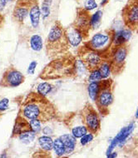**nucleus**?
Listing matches in <instances>:
<instances>
[{
  "mask_svg": "<svg viewBox=\"0 0 138 158\" xmlns=\"http://www.w3.org/2000/svg\"><path fill=\"white\" fill-rule=\"evenodd\" d=\"M40 8L38 5V2L37 0H34L33 5L30 8L29 11V18L31 21V24L33 27L37 28L39 25V20H40Z\"/></svg>",
  "mask_w": 138,
  "mask_h": 158,
  "instance_id": "nucleus-16",
  "label": "nucleus"
},
{
  "mask_svg": "<svg viewBox=\"0 0 138 158\" xmlns=\"http://www.w3.org/2000/svg\"><path fill=\"white\" fill-rule=\"evenodd\" d=\"M91 74H90L89 77H88V81L90 82H99L101 81L102 77L101 76V73L100 72L98 69H96V70H93V71L90 72Z\"/></svg>",
  "mask_w": 138,
  "mask_h": 158,
  "instance_id": "nucleus-29",
  "label": "nucleus"
},
{
  "mask_svg": "<svg viewBox=\"0 0 138 158\" xmlns=\"http://www.w3.org/2000/svg\"><path fill=\"white\" fill-rule=\"evenodd\" d=\"M136 118H138V109H137V111H136Z\"/></svg>",
  "mask_w": 138,
  "mask_h": 158,
  "instance_id": "nucleus-37",
  "label": "nucleus"
},
{
  "mask_svg": "<svg viewBox=\"0 0 138 158\" xmlns=\"http://www.w3.org/2000/svg\"><path fill=\"white\" fill-rule=\"evenodd\" d=\"M52 3V0H44L42 4V14L44 19H46L47 17L50 14V5Z\"/></svg>",
  "mask_w": 138,
  "mask_h": 158,
  "instance_id": "nucleus-28",
  "label": "nucleus"
},
{
  "mask_svg": "<svg viewBox=\"0 0 138 158\" xmlns=\"http://www.w3.org/2000/svg\"><path fill=\"white\" fill-rule=\"evenodd\" d=\"M97 7H98V4L95 0H86L84 3V8H86L88 11L94 9Z\"/></svg>",
  "mask_w": 138,
  "mask_h": 158,
  "instance_id": "nucleus-32",
  "label": "nucleus"
},
{
  "mask_svg": "<svg viewBox=\"0 0 138 158\" xmlns=\"http://www.w3.org/2000/svg\"><path fill=\"white\" fill-rule=\"evenodd\" d=\"M134 123H131L130 125L127 127H124L122 129V131H120L119 133L116 135V136L113 139V141L111 142V145H110V147H109L108 150H107V156L110 155L113 150V148L116 147V145L119 144V145H122V143L124 142L125 140L127 139V136L130 135V133L132 131L133 128H134Z\"/></svg>",
  "mask_w": 138,
  "mask_h": 158,
  "instance_id": "nucleus-13",
  "label": "nucleus"
},
{
  "mask_svg": "<svg viewBox=\"0 0 138 158\" xmlns=\"http://www.w3.org/2000/svg\"><path fill=\"white\" fill-rule=\"evenodd\" d=\"M53 150L57 156H62L66 154L65 147L60 137H57L53 141Z\"/></svg>",
  "mask_w": 138,
  "mask_h": 158,
  "instance_id": "nucleus-22",
  "label": "nucleus"
},
{
  "mask_svg": "<svg viewBox=\"0 0 138 158\" xmlns=\"http://www.w3.org/2000/svg\"><path fill=\"white\" fill-rule=\"evenodd\" d=\"M72 134L75 136L76 138H81L82 136H84L85 134L87 133V128L85 126H77V127H74L71 129Z\"/></svg>",
  "mask_w": 138,
  "mask_h": 158,
  "instance_id": "nucleus-26",
  "label": "nucleus"
},
{
  "mask_svg": "<svg viewBox=\"0 0 138 158\" xmlns=\"http://www.w3.org/2000/svg\"><path fill=\"white\" fill-rule=\"evenodd\" d=\"M88 94H89L90 98L92 99V101L96 100V98L98 97L99 90H100V84L99 82H91L88 86Z\"/></svg>",
  "mask_w": 138,
  "mask_h": 158,
  "instance_id": "nucleus-23",
  "label": "nucleus"
},
{
  "mask_svg": "<svg viewBox=\"0 0 138 158\" xmlns=\"http://www.w3.org/2000/svg\"><path fill=\"white\" fill-rule=\"evenodd\" d=\"M115 33V31L110 29L104 31L103 33H97L90 39V41L85 43L83 45L100 54H106L112 45Z\"/></svg>",
  "mask_w": 138,
  "mask_h": 158,
  "instance_id": "nucleus-4",
  "label": "nucleus"
},
{
  "mask_svg": "<svg viewBox=\"0 0 138 158\" xmlns=\"http://www.w3.org/2000/svg\"><path fill=\"white\" fill-rule=\"evenodd\" d=\"M98 70L100 72L101 76H102V78L108 77L109 75H110V73H111V64H110V62H109L108 59L104 58L103 62L99 66Z\"/></svg>",
  "mask_w": 138,
  "mask_h": 158,
  "instance_id": "nucleus-21",
  "label": "nucleus"
},
{
  "mask_svg": "<svg viewBox=\"0 0 138 158\" xmlns=\"http://www.w3.org/2000/svg\"><path fill=\"white\" fill-rule=\"evenodd\" d=\"M8 98H3L0 101V112H3L8 109Z\"/></svg>",
  "mask_w": 138,
  "mask_h": 158,
  "instance_id": "nucleus-33",
  "label": "nucleus"
},
{
  "mask_svg": "<svg viewBox=\"0 0 138 158\" xmlns=\"http://www.w3.org/2000/svg\"><path fill=\"white\" fill-rule=\"evenodd\" d=\"M77 57L83 63L87 71L89 72L98 69L101 63H102L105 58L104 56L100 54L99 52L87 48L84 45L79 48L77 50Z\"/></svg>",
  "mask_w": 138,
  "mask_h": 158,
  "instance_id": "nucleus-8",
  "label": "nucleus"
},
{
  "mask_svg": "<svg viewBox=\"0 0 138 158\" xmlns=\"http://www.w3.org/2000/svg\"><path fill=\"white\" fill-rule=\"evenodd\" d=\"M111 50L105 58L108 59L111 64V73L113 75H119L125 68L126 59L128 52V46L127 44L119 46H111Z\"/></svg>",
  "mask_w": 138,
  "mask_h": 158,
  "instance_id": "nucleus-5",
  "label": "nucleus"
},
{
  "mask_svg": "<svg viewBox=\"0 0 138 158\" xmlns=\"http://www.w3.org/2000/svg\"><path fill=\"white\" fill-rule=\"evenodd\" d=\"M99 84H100V90L95 100V102L101 114L107 115L109 112V106L113 102V95H112L113 81L111 79L99 81Z\"/></svg>",
  "mask_w": 138,
  "mask_h": 158,
  "instance_id": "nucleus-6",
  "label": "nucleus"
},
{
  "mask_svg": "<svg viewBox=\"0 0 138 158\" xmlns=\"http://www.w3.org/2000/svg\"><path fill=\"white\" fill-rule=\"evenodd\" d=\"M30 46L31 48L36 51L39 52L43 48V39L41 38V36L38 34H34L30 38Z\"/></svg>",
  "mask_w": 138,
  "mask_h": 158,
  "instance_id": "nucleus-20",
  "label": "nucleus"
},
{
  "mask_svg": "<svg viewBox=\"0 0 138 158\" xmlns=\"http://www.w3.org/2000/svg\"><path fill=\"white\" fill-rule=\"evenodd\" d=\"M37 64H38V63H37L36 61H33L32 63H30L29 67H28V68H27V73H28L29 74H31V75L34 74V72H35V68L36 67H37Z\"/></svg>",
  "mask_w": 138,
  "mask_h": 158,
  "instance_id": "nucleus-34",
  "label": "nucleus"
},
{
  "mask_svg": "<svg viewBox=\"0 0 138 158\" xmlns=\"http://www.w3.org/2000/svg\"><path fill=\"white\" fill-rule=\"evenodd\" d=\"M125 26L132 32L138 33V0H128L122 10Z\"/></svg>",
  "mask_w": 138,
  "mask_h": 158,
  "instance_id": "nucleus-9",
  "label": "nucleus"
},
{
  "mask_svg": "<svg viewBox=\"0 0 138 158\" xmlns=\"http://www.w3.org/2000/svg\"><path fill=\"white\" fill-rule=\"evenodd\" d=\"M66 33H67L70 46L77 47L82 41V34L73 24L66 27Z\"/></svg>",
  "mask_w": 138,
  "mask_h": 158,
  "instance_id": "nucleus-15",
  "label": "nucleus"
},
{
  "mask_svg": "<svg viewBox=\"0 0 138 158\" xmlns=\"http://www.w3.org/2000/svg\"><path fill=\"white\" fill-rule=\"evenodd\" d=\"M38 144L44 152H50L53 149V141L48 136H43L38 138Z\"/></svg>",
  "mask_w": 138,
  "mask_h": 158,
  "instance_id": "nucleus-19",
  "label": "nucleus"
},
{
  "mask_svg": "<svg viewBox=\"0 0 138 158\" xmlns=\"http://www.w3.org/2000/svg\"><path fill=\"white\" fill-rule=\"evenodd\" d=\"M135 139H136V140H137V141H138V135H137V136H136Z\"/></svg>",
  "mask_w": 138,
  "mask_h": 158,
  "instance_id": "nucleus-38",
  "label": "nucleus"
},
{
  "mask_svg": "<svg viewBox=\"0 0 138 158\" xmlns=\"http://www.w3.org/2000/svg\"><path fill=\"white\" fill-rule=\"evenodd\" d=\"M82 122L87 128L89 132L93 135L97 134L101 130V120L98 112L96 111L92 104L87 102L80 112Z\"/></svg>",
  "mask_w": 138,
  "mask_h": 158,
  "instance_id": "nucleus-7",
  "label": "nucleus"
},
{
  "mask_svg": "<svg viewBox=\"0 0 138 158\" xmlns=\"http://www.w3.org/2000/svg\"><path fill=\"white\" fill-rule=\"evenodd\" d=\"M62 142L64 144L66 149V154H71L73 152L75 147H76L77 141L76 137L73 136V134H64L60 136Z\"/></svg>",
  "mask_w": 138,
  "mask_h": 158,
  "instance_id": "nucleus-17",
  "label": "nucleus"
},
{
  "mask_svg": "<svg viewBox=\"0 0 138 158\" xmlns=\"http://www.w3.org/2000/svg\"><path fill=\"white\" fill-rule=\"evenodd\" d=\"M7 3V0H0V11L3 10Z\"/></svg>",
  "mask_w": 138,
  "mask_h": 158,
  "instance_id": "nucleus-35",
  "label": "nucleus"
},
{
  "mask_svg": "<svg viewBox=\"0 0 138 158\" xmlns=\"http://www.w3.org/2000/svg\"><path fill=\"white\" fill-rule=\"evenodd\" d=\"M30 126L31 128L35 133H38L41 130V122L37 119H33V120H29Z\"/></svg>",
  "mask_w": 138,
  "mask_h": 158,
  "instance_id": "nucleus-30",
  "label": "nucleus"
},
{
  "mask_svg": "<svg viewBox=\"0 0 138 158\" xmlns=\"http://www.w3.org/2000/svg\"><path fill=\"white\" fill-rule=\"evenodd\" d=\"M132 31L129 30L128 28L126 30H122L117 33H115L114 36L113 43L111 46H119L122 44H127V41H129L131 36H132Z\"/></svg>",
  "mask_w": 138,
  "mask_h": 158,
  "instance_id": "nucleus-18",
  "label": "nucleus"
},
{
  "mask_svg": "<svg viewBox=\"0 0 138 158\" xmlns=\"http://www.w3.org/2000/svg\"><path fill=\"white\" fill-rule=\"evenodd\" d=\"M109 0H102V3H101V5L102 6H104L106 4V3H107V2H108Z\"/></svg>",
  "mask_w": 138,
  "mask_h": 158,
  "instance_id": "nucleus-36",
  "label": "nucleus"
},
{
  "mask_svg": "<svg viewBox=\"0 0 138 158\" xmlns=\"http://www.w3.org/2000/svg\"><path fill=\"white\" fill-rule=\"evenodd\" d=\"M93 134L91 133V132H89V133H87L85 134L84 136H82L81 137V141H80V142H81V144L82 145V146H85V145H87V143H89L91 141H92L93 140Z\"/></svg>",
  "mask_w": 138,
  "mask_h": 158,
  "instance_id": "nucleus-31",
  "label": "nucleus"
},
{
  "mask_svg": "<svg viewBox=\"0 0 138 158\" xmlns=\"http://www.w3.org/2000/svg\"><path fill=\"white\" fill-rule=\"evenodd\" d=\"M52 90V85L48 82H42L38 85L37 88V92L43 96L48 95V93H51Z\"/></svg>",
  "mask_w": 138,
  "mask_h": 158,
  "instance_id": "nucleus-25",
  "label": "nucleus"
},
{
  "mask_svg": "<svg viewBox=\"0 0 138 158\" xmlns=\"http://www.w3.org/2000/svg\"><path fill=\"white\" fill-rule=\"evenodd\" d=\"M36 136V133L33 130H29V131H24L19 135L18 137L21 140L23 143H29V142H33Z\"/></svg>",
  "mask_w": 138,
  "mask_h": 158,
  "instance_id": "nucleus-24",
  "label": "nucleus"
},
{
  "mask_svg": "<svg viewBox=\"0 0 138 158\" xmlns=\"http://www.w3.org/2000/svg\"><path fill=\"white\" fill-rule=\"evenodd\" d=\"M102 17V12L98 10V12H96L92 17H91V27L92 28H97L101 23V19Z\"/></svg>",
  "mask_w": 138,
  "mask_h": 158,
  "instance_id": "nucleus-27",
  "label": "nucleus"
},
{
  "mask_svg": "<svg viewBox=\"0 0 138 158\" xmlns=\"http://www.w3.org/2000/svg\"><path fill=\"white\" fill-rule=\"evenodd\" d=\"M34 0H18L13 11V19L19 25L23 24L25 19L29 15L30 8Z\"/></svg>",
  "mask_w": 138,
  "mask_h": 158,
  "instance_id": "nucleus-12",
  "label": "nucleus"
},
{
  "mask_svg": "<svg viewBox=\"0 0 138 158\" xmlns=\"http://www.w3.org/2000/svg\"><path fill=\"white\" fill-rule=\"evenodd\" d=\"M70 48L66 27L59 21H56L51 27L46 40V52L50 58H56L68 53Z\"/></svg>",
  "mask_w": 138,
  "mask_h": 158,
  "instance_id": "nucleus-3",
  "label": "nucleus"
},
{
  "mask_svg": "<svg viewBox=\"0 0 138 158\" xmlns=\"http://www.w3.org/2000/svg\"><path fill=\"white\" fill-rule=\"evenodd\" d=\"M77 75V57L68 52L53 58L44 68L39 77L43 80H55L74 77Z\"/></svg>",
  "mask_w": 138,
  "mask_h": 158,
  "instance_id": "nucleus-2",
  "label": "nucleus"
},
{
  "mask_svg": "<svg viewBox=\"0 0 138 158\" xmlns=\"http://www.w3.org/2000/svg\"><path fill=\"white\" fill-rule=\"evenodd\" d=\"M25 81L24 75L16 68L10 66L3 73L0 80V87H16L23 83Z\"/></svg>",
  "mask_w": 138,
  "mask_h": 158,
  "instance_id": "nucleus-11",
  "label": "nucleus"
},
{
  "mask_svg": "<svg viewBox=\"0 0 138 158\" xmlns=\"http://www.w3.org/2000/svg\"><path fill=\"white\" fill-rule=\"evenodd\" d=\"M91 15L89 11L84 8H77L76 11V19L73 25L82 34V39L88 37L91 29Z\"/></svg>",
  "mask_w": 138,
  "mask_h": 158,
  "instance_id": "nucleus-10",
  "label": "nucleus"
},
{
  "mask_svg": "<svg viewBox=\"0 0 138 158\" xmlns=\"http://www.w3.org/2000/svg\"><path fill=\"white\" fill-rule=\"evenodd\" d=\"M32 130L31 126H30L29 120L23 117L22 115H19L16 118V122H15V125H14V130H13V135L12 137H17L19 135L24 131H29Z\"/></svg>",
  "mask_w": 138,
  "mask_h": 158,
  "instance_id": "nucleus-14",
  "label": "nucleus"
},
{
  "mask_svg": "<svg viewBox=\"0 0 138 158\" xmlns=\"http://www.w3.org/2000/svg\"><path fill=\"white\" fill-rule=\"evenodd\" d=\"M19 114L28 120L37 119L41 123H46L57 118L58 112L56 106L45 96L31 93L21 104Z\"/></svg>",
  "mask_w": 138,
  "mask_h": 158,
  "instance_id": "nucleus-1",
  "label": "nucleus"
}]
</instances>
